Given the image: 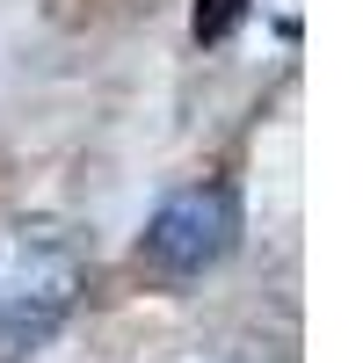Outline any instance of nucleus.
Listing matches in <instances>:
<instances>
[{
    "instance_id": "f03ea898",
    "label": "nucleus",
    "mask_w": 363,
    "mask_h": 363,
    "mask_svg": "<svg viewBox=\"0 0 363 363\" xmlns=\"http://www.w3.org/2000/svg\"><path fill=\"white\" fill-rule=\"evenodd\" d=\"M233 247H240L233 182H189V189H174L153 211V225L138 240V262L153 269V277H203V269H218Z\"/></svg>"
},
{
    "instance_id": "f257e3e1",
    "label": "nucleus",
    "mask_w": 363,
    "mask_h": 363,
    "mask_svg": "<svg viewBox=\"0 0 363 363\" xmlns=\"http://www.w3.org/2000/svg\"><path fill=\"white\" fill-rule=\"evenodd\" d=\"M80 284H87V269L58 233H37V225L0 233V363L37 349L73 313Z\"/></svg>"
},
{
    "instance_id": "7ed1b4c3",
    "label": "nucleus",
    "mask_w": 363,
    "mask_h": 363,
    "mask_svg": "<svg viewBox=\"0 0 363 363\" xmlns=\"http://www.w3.org/2000/svg\"><path fill=\"white\" fill-rule=\"evenodd\" d=\"M240 15H247V0H203V8H196V44H218Z\"/></svg>"
}]
</instances>
